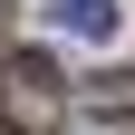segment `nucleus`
I'll use <instances>...</instances> for the list:
<instances>
[{"label": "nucleus", "mask_w": 135, "mask_h": 135, "mask_svg": "<svg viewBox=\"0 0 135 135\" xmlns=\"http://www.w3.org/2000/svg\"><path fill=\"white\" fill-rule=\"evenodd\" d=\"M77 106L87 116H135V77H97V87H77Z\"/></svg>", "instance_id": "obj_3"}, {"label": "nucleus", "mask_w": 135, "mask_h": 135, "mask_svg": "<svg viewBox=\"0 0 135 135\" xmlns=\"http://www.w3.org/2000/svg\"><path fill=\"white\" fill-rule=\"evenodd\" d=\"M58 116H68V77H58V58H39V48L0 58V126H10V135H48Z\"/></svg>", "instance_id": "obj_1"}, {"label": "nucleus", "mask_w": 135, "mask_h": 135, "mask_svg": "<svg viewBox=\"0 0 135 135\" xmlns=\"http://www.w3.org/2000/svg\"><path fill=\"white\" fill-rule=\"evenodd\" d=\"M48 10H58L68 39H87V48H106L116 29H126V10H116V0H48Z\"/></svg>", "instance_id": "obj_2"}, {"label": "nucleus", "mask_w": 135, "mask_h": 135, "mask_svg": "<svg viewBox=\"0 0 135 135\" xmlns=\"http://www.w3.org/2000/svg\"><path fill=\"white\" fill-rule=\"evenodd\" d=\"M0 20H10V0H0Z\"/></svg>", "instance_id": "obj_4"}]
</instances>
